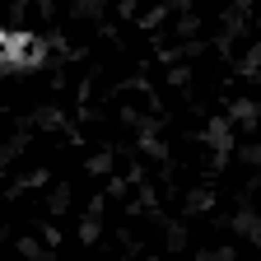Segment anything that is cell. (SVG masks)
<instances>
[{
	"label": "cell",
	"mask_w": 261,
	"mask_h": 261,
	"mask_svg": "<svg viewBox=\"0 0 261 261\" xmlns=\"http://www.w3.org/2000/svg\"><path fill=\"white\" fill-rule=\"evenodd\" d=\"M38 61V47L19 33H0V70H14V65H28Z\"/></svg>",
	"instance_id": "1"
}]
</instances>
